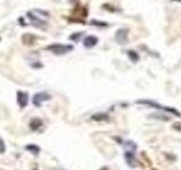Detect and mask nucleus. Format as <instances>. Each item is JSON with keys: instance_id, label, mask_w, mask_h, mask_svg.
Wrapping results in <instances>:
<instances>
[{"instance_id": "nucleus-1", "label": "nucleus", "mask_w": 181, "mask_h": 170, "mask_svg": "<svg viewBox=\"0 0 181 170\" xmlns=\"http://www.w3.org/2000/svg\"><path fill=\"white\" fill-rule=\"evenodd\" d=\"M137 103H139V105H146V106H148V107L158 109V110H163V111H166V112L172 113V115H174V116H177V117H181V113L179 112L178 110H175L174 108L158 105V103H156V102H154V101H149V100H138Z\"/></svg>"}, {"instance_id": "nucleus-2", "label": "nucleus", "mask_w": 181, "mask_h": 170, "mask_svg": "<svg viewBox=\"0 0 181 170\" xmlns=\"http://www.w3.org/2000/svg\"><path fill=\"white\" fill-rule=\"evenodd\" d=\"M51 99V95L49 93L47 92H39L34 94L33 96V105L35 106V107H41V105L43 103L44 101H48V100H50Z\"/></svg>"}, {"instance_id": "nucleus-3", "label": "nucleus", "mask_w": 181, "mask_h": 170, "mask_svg": "<svg viewBox=\"0 0 181 170\" xmlns=\"http://www.w3.org/2000/svg\"><path fill=\"white\" fill-rule=\"evenodd\" d=\"M49 50H51L53 54H67L69 51L73 50V47L71 45H63V44H53L49 47Z\"/></svg>"}, {"instance_id": "nucleus-4", "label": "nucleus", "mask_w": 181, "mask_h": 170, "mask_svg": "<svg viewBox=\"0 0 181 170\" xmlns=\"http://www.w3.org/2000/svg\"><path fill=\"white\" fill-rule=\"evenodd\" d=\"M125 158L129 167H137V160H136V151H131V150H126Z\"/></svg>"}, {"instance_id": "nucleus-5", "label": "nucleus", "mask_w": 181, "mask_h": 170, "mask_svg": "<svg viewBox=\"0 0 181 170\" xmlns=\"http://www.w3.org/2000/svg\"><path fill=\"white\" fill-rule=\"evenodd\" d=\"M17 103L21 108H25L28 103V94L22 91L17 92Z\"/></svg>"}, {"instance_id": "nucleus-6", "label": "nucleus", "mask_w": 181, "mask_h": 170, "mask_svg": "<svg viewBox=\"0 0 181 170\" xmlns=\"http://www.w3.org/2000/svg\"><path fill=\"white\" fill-rule=\"evenodd\" d=\"M42 120L41 119H38V118H35V119H32L30 122V128L32 129L33 131H39L40 128L42 127Z\"/></svg>"}, {"instance_id": "nucleus-7", "label": "nucleus", "mask_w": 181, "mask_h": 170, "mask_svg": "<svg viewBox=\"0 0 181 170\" xmlns=\"http://www.w3.org/2000/svg\"><path fill=\"white\" fill-rule=\"evenodd\" d=\"M96 43H98V39L95 36H87L85 41H84V45L87 47V48H92Z\"/></svg>"}, {"instance_id": "nucleus-8", "label": "nucleus", "mask_w": 181, "mask_h": 170, "mask_svg": "<svg viewBox=\"0 0 181 170\" xmlns=\"http://www.w3.org/2000/svg\"><path fill=\"white\" fill-rule=\"evenodd\" d=\"M92 119L95 121H105V120H109V115L108 113H95L94 116L92 117Z\"/></svg>"}, {"instance_id": "nucleus-9", "label": "nucleus", "mask_w": 181, "mask_h": 170, "mask_svg": "<svg viewBox=\"0 0 181 170\" xmlns=\"http://www.w3.org/2000/svg\"><path fill=\"white\" fill-rule=\"evenodd\" d=\"M25 149H26L27 151H30L31 153H33L34 155H39V153H40V147H39V146L34 145V144L26 145V146H25Z\"/></svg>"}, {"instance_id": "nucleus-10", "label": "nucleus", "mask_w": 181, "mask_h": 170, "mask_svg": "<svg viewBox=\"0 0 181 170\" xmlns=\"http://www.w3.org/2000/svg\"><path fill=\"white\" fill-rule=\"evenodd\" d=\"M128 54H129V57H130V59L133 60V61H135L136 63L137 60L139 59V57H138V54L135 52V51H128Z\"/></svg>"}, {"instance_id": "nucleus-11", "label": "nucleus", "mask_w": 181, "mask_h": 170, "mask_svg": "<svg viewBox=\"0 0 181 170\" xmlns=\"http://www.w3.org/2000/svg\"><path fill=\"white\" fill-rule=\"evenodd\" d=\"M6 151V145H5V142L1 137H0V153H3Z\"/></svg>"}, {"instance_id": "nucleus-12", "label": "nucleus", "mask_w": 181, "mask_h": 170, "mask_svg": "<svg viewBox=\"0 0 181 170\" xmlns=\"http://www.w3.org/2000/svg\"><path fill=\"white\" fill-rule=\"evenodd\" d=\"M103 170H108V169H107V168H105V169H103Z\"/></svg>"}, {"instance_id": "nucleus-13", "label": "nucleus", "mask_w": 181, "mask_h": 170, "mask_svg": "<svg viewBox=\"0 0 181 170\" xmlns=\"http://www.w3.org/2000/svg\"><path fill=\"white\" fill-rule=\"evenodd\" d=\"M58 170H63V169H58Z\"/></svg>"}]
</instances>
